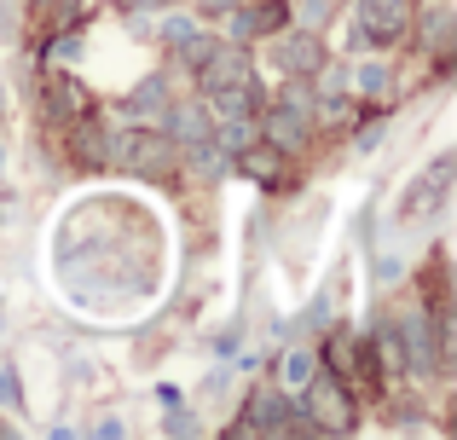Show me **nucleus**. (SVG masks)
<instances>
[{
    "mask_svg": "<svg viewBox=\"0 0 457 440\" xmlns=\"http://www.w3.org/2000/svg\"><path fill=\"white\" fill-rule=\"evenodd\" d=\"M284 411H290V400H284V394H255V423H272V429H278Z\"/></svg>",
    "mask_w": 457,
    "mask_h": 440,
    "instance_id": "nucleus-1",
    "label": "nucleus"
},
{
    "mask_svg": "<svg viewBox=\"0 0 457 440\" xmlns=\"http://www.w3.org/2000/svg\"><path fill=\"white\" fill-rule=\"evenodd\" d=\"M244 169H249V174H267V186H272V174H278V157H267V151H249Z\"/></svg>",
    "mask_w": 457,
    "mask_h": 440,
    "instance_id": "nucleus-2",
    "label": "nucleus"
},
{
    "mask_svg": "<svg viewBox=\"0 0 457 440\" xmlns=\"http://www.w3.org/2000/svg\"><path fill=\"white\" fill-rule=\"evenodd\" d=\"M0 406H6V411H18V383H12V371H6V365H0Z\"/></svg>",
    "mask_w": 457,
    "mask_h": 440,
    "instance_id": "nucleus-3",
    "label": "nucleus"
},
{
    "mask_svg": "<svg viewBox=\"0 0 457 440\" xmlns=\"http://www.w3.org/2000/svg\"><path fill=\"white\" fill-rule=\"evenodd\" d=\"M307 371H312V360H307V353H295V360H290V383H307Z\"/></svg>",
    "mask_w": 457,
    "mask_h": 440,
    "instance_id": "nucleus-4",
    "label": "nucleus"
}]
</instances>
